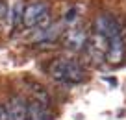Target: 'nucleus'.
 Wrapping results in <instances>:
<instances>
[{
  "instance_id": "1",
  "label": "nucleus",
  "mask_w": 126,
  "mask_h": 120,
  "mask_svg": "<svg viewBox=\"0 0 126 120\" xmlns=\"http://www.w3.org/2000/svg\"><path fill=\"white\" fill-rule=\"evenodd\" d=\"M48 72H50V76L54 80L67 81V83H80L85 78V70H83V67L78 61L65 59V57L54 59L50 63V67H48Z\"/></svg>"
},
{
  "instance_id": "2",
  "label": "nucleus",
  "mask_w": 126,
  "mask_h": 120,
  "mask_svg": "<svg viewBox=\"0 0 126 120\" xmlns=\"http://www.w3.org/2000/svg\"><path fill=\"white\" fill-rule=\"evenodd\" d=\"M48 4L47 2H35L24 8L22 11V24L26 28H45L48 26Z\"/></svg>"
},
{
  "instance_id": "3",
  "label": "nucleus",
  "mask_w": 126,
  "mask_h": 120,
  "mask_svg": "<svg viewBox=\"0 0 126 120\" xmlns=\"http://www.w3.org/2000/svg\"><path fill=\"white\" fill-rule=\"evenodd\" d=\"M94 28H96V33L106 37L108 41L115 39V37H122L121 24L113 15H98L96 20H94Z\"/></svg>"
},
{
  "instance_id": "4",
  "label": "nucleus",
  "mask_w": 126,
  "mask_h": 120,
  "mask_svg": "<svg viewBox=\"0 0 126 120\" xmlns=\"http://www.w3.org/2000/svg\"><path fill=\"white\" fill-rule=\"evenodd\" d=\"M87 52H89L91 59H93L94 63L104 61V59H106V52H108V39L102 37L100 33H94L93 37L89 39Z\"/></svg>"
},
{
  "instance_id": "5",
  "label": "nucleus",
  "mask_w": 126,
  "mask_h": 120,
  "mask_svg": "<svg viewBox=\"0 0 126 120\" xmlns=\"http://www.w3.org/2000/svg\"><path fill=\"white\" fill-rule=\"evenodd\" d=\"M52 118H54V115L50 111V105H43L35 100L26 102V120H52Z\"/></svg>"
},
{
  "instance_id": "6",
  "label": "nucleus",
  "mask_w": 126,
  "mask_h": 120,
  "mask_svg": "<svg viewBox=\"0 0 126 120\" xmlns=\"http://www.w3.org/2000/svg\"><path fill=\"white\" fill-rule=\"evenodd\" d=\"M4 109L8 120H26V102L20 96H11Z\"/></svg>"
},
{
  "instance_id": "7",
  "label": "nucleus",
  "mask_w": 126,
  "mask_h": 120,
  "mask_svg": "<svg viewBox=\"0 0 126 120\" xmlns=\"http://www.w3.org/2000/svg\"><path fill=\"white\" fill-rule=\"evenodd\" d=\"M63 43H65L67 48H71V50H80V48H83L85 43H87V33L82 28H71L69 31H65Z\"/></svg>"
},
{
  "instance_id": "8",
  "label": "nucleus",
  "mask_w": 126,
  "mask_h": 120,
  "mask_svg": "<svg viewBox=\"0 0 126 120\" xmlns=\"http://www.w3.org/2000/svg\"><path fill=\"white\" fill-rule=\"evenodd\" d=\"M124 57V41L122 37H115L108 41V52H106V59L110 63H121Z\"/></svg>"
},
{
  "instance_id": "9",
  "label": "nucleus",
  "mask_w": 126,
  "mask_h": 120,
  "mask_svg": "<svg viewBox=\"0 0 126 120\" xmlns=\"http://www.w3.org/2000/svg\"><path fill=\"white\" fill-rule=\"evenodd\" d=\"M59 35H61V24H52V26H47V28H39L33 33L32 41H35V43H52Z\"/></svg>"
},
{
  "instance_id": "10",
  "label": "nucleus",
  "mask_w": 126,
  "mask_h": 120,
  "mask_svg": "<svg viewBox=\"0 0 126 120\" xmlns=\"http://www.w3.org/2000/svg\"><path fill=\"white\" fill-rule=\"evenodd\" d=\"M28 89H30V94H32V100L39 102L43 105H50V94H48L47 87L41 85L37 81H28Z\"/></svg>"
},
{
  "instance_id": "11",
  "label": "nucleus",
  "mask_w": 126,
  "mask_h": 120,
  "mask_svg": "<svg viewBox=\"0 0 126 120\" xmlns=\"http://www.w3.org/2000/svg\"><path fill=\"white\" fill-rule=\"evenodd\" d=\"M20 22H22V13H20V6L17 4L11 11V24L13 26H19Z\"/></svg>"
},
{
  "instance_id": "12",
  "label": "nucleus",
  "mask_w": 126,
  "mask_h": 120,
  "mask_svg": "<svg viewBox=\"0 0 126 120\" xmlns=\"http://www.w3.org/2000/svg\"><path fill=\"white\" fill-rule=\"evenodd\" d=\"M76 17H78V9H76V8H71L67 13H65V22H72Z\"/></svg>"
},
{
  "instance_id": "13",
  "label": "nucleus",
  "mask_w": 126,
  "mask_h": 120,
  "mask_svg": "<svg viewBox=\"0 0 126 120\" xmlns=\"http://www.w3.org/2000/svg\"><path fill=\"white\" fill-rule=\"evenodd\" d=\"M0 120H8L6 118V109L2 107V105H0Z\"/></svg>"
}]
</instances>
